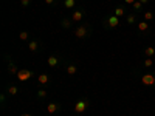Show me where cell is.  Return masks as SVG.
<instances>
[{"label": "cell", "mask_w": 155, "mask_h": 116, "mask_svg": "<svg viewBox=\"0 0 155 116\" xmlns=\"http://www.w3.org/2000/svg\"><path fill=\"white\" fill-rule=\"evenodd\" d=\"M140 81L143 85L149 87V88H155V71H147L140 76Z\"/></svg>", "instance_id": "cell-4"}, {"label": "cell", "mask_w": 155, "mask_h": 116, "mask_svg": "<svg viewBox=\"0 0 155 116\" xmlns=\"http://www.w3.org/2000/svg\"><path fill=\"white\" fill-rule=\"evenodd\" d=\"M143 19L146 20V22H152L153 19H155V14L152 11H144V14H143Z\"/></svg>", "instance_id": "cell-22"}, {"label": "cell", "mask_w": 155, "mask_h": 116, "mask_svg": "<svg viewBox=\"0 0 155 116\" xmlns=\"http://www.w3.org/2000/svg\"><path fill=\"white\" fill-rule=\"evenodd\" d=\"M120 23H121V19L116 17L115 14H112V12L102 19V27H104L106 30H116L120 27Z\"/></svg>", "instance_id": "cell-2"}, {"label": "cell", "mask_w": 155, "mask_h": 116, "mask_svg": "<svg viewBox=\"0 0 155 116\" xmlns=\"http://www.w3.org/2000/svg\"><path fill=\"white\" fill-rule=\"evenodd\" d=\"M140 2H141V3H143V5H147V3L150 2V0H140Z\"/></svg>", "instance_id": "cell-29"}, {"label": "cell", "mask_w": 155, "mask_h": 116, "mask_svg": "<svg viewBox=\"0 0 155 116\" xmlns=\"http://www.w3.org/2000/svg\"><path fill=\"white\" fill-rule=\"evenodd\" d=\"M153 65H155V57H153Z\"/></svg>", "instance_id": "cell-31"}, {"label": "cell", "mask_w": 155, "mask_h": 116, "mask_svg": "<svg viewBox=\"0 0 155 116\" xmlns=\"http://www.w3.org/2000/svg\"><path fill=\"white\" fill-rule=\"evenodd\" d=\"M137 34L140 37H147L150 34V25H149V22H146V20L138 22L137 23Z\"/></svg>", "instance_id": "cell-5"}, {"label": "cell", "mask_w": 155, "mask_h": 116, "mask_svg": "<svg viewBox=\"0 0 155 116\" xmlns=\"http://www.w3.org/2000/svg\"><path fill=\"white\" fill-rule=\"evenodd\" d=\"M42 50V42L34 39V40H30L28 42V51L30 53H39V51Z\"/></svg>", "instance_id": "cell-11"}, {"label": "cell", "mask_w": 155, "mask_h": 116, "mask_svg": "<svg viewBox=\"0 0 155 116\" xmlns=\"http://www.w3.org/2000/svg\"><path fill=\"white\" fill-rule=\"evenodd\" d=\"M141 67H143V68H152V67H155V65H153V59L144 57L143 62H141Z\"/></svg>", "instance_id": "cell-19"}, {"label": "cell", "mask_w": 155, "mask_h": 116, "mask_svg": "<svg viewBox=\"0 0 155 116\" xmlns=\"http://www.w3.org/2000/svg\"><path fill=\"white\" fill-rule=\"evenodd\" d=\"M84 17H85V9L84 8H78V9L73 11V14H71L70 19L73 20V23H81L84 20Z\"/></svg>", "instance_id": "cell-7"}, {"label": "cell", "mask_w": 155, "mask_h": 116, "mask_svg": "<svg viewBox=\"0 0 155 116\" xmlns=\"http://www.w3.org/2000/svg\"><path fill=\"white\" fill-rule=\"evenodd\" d=\"M135 2H137V0H124V3H126V5H130V6H132Z\"/></svg>", "instance_id": "cell-28"}, {"label": "cell", "mask_w": 155, "mask_h": 116, "mask_svg": "<svg viewBox=\"0 0 155 116\" xmlns=\"http://www.w3.org/2000/svg\"><path fill=\"white\" fill-rule=\"evenodd\" d=\"M132 8H134V12H137V14H138V12H141V11L144 9V5L141 3L140 0H137V2H135V3L132 5Z\"/></svg>", "instance_id": "cell-21"}, {"label": "cell", "mask_w": 155, "mask_h": 116, "mask_svg": "<svg viewBox=\"0 0 155 116\" xmlns=\"http://www.w3.org/2000/svg\"><path fill=\"white\" fill-rule=\"evenodd\" d=\"M74 33V37L76 39H88L90 36H92V25L87 23V22H81V23H78V27L73 30Z\"/></svg>", "instance_id": "cell-1"}, {"label": "cell", "mask_w": 155, "mask_h": 116, "mask_svg": "<svg viewBox=\"0 0 155 116\" xmlns=\"http://www.w3.org/2000/svg\"><path fill=\"white\" fill-rule=\"evenodd\" d=\"M71 25H73V20H71L70 17H64V19L61 20V27H62L64 30H71Z\"/></svg>", "instance_id": "cell-16"}, {"label": "cell", "mask_w": 155, "mask_h": 116, "mask_svg": "<svg viewBox=\"0 0 155 116\" xmlns=\"http://www.w3.org/2000/svg\"><path fill=\"white\" fill-rule=\"evenodd\" d=\"M65 71H67L68 76H74V74L78 73V67L74 65V63H68L67 68H65Z\"/></svg>", "instance_id": "cell-20"}, {"label": "cell", "mask_w": 155, "mask_h": 116, "mask_svg": "<svg viewBox=\"0 0 155 116\" xmlns=\"http://www.w3.org/2000/svg\"><path fill=\"white\" fill-rule=\"evenodd\" d=\"M5 63H6V70H8L9 74H17L20 71L19 67H17V63L12 60V57L9 54H5Z\"/></svg>", "instance_id": "cell-6"}, {"label": "cell", "mask_w": 155, "mask_h": 116, "mask_svg": "<svg viewBox=\"0 0 155 116\" xmlns=\"http://www.w3.org/2000/svg\"><path fill=\"white\" fill-rule=\"evenodd\" d=\"M64 6L68 9H73L76 6V0H64Z\"/></svg>", "instance_id": "cell-23"}, {"label": "cell", "mask_w": 155, "mask_h": 116, "mask_svg": "<svg viewBox=\"0 0 155 116\" xmlns=\"http://www.w3.org/2000/svg\"><path fill=\"white\" fill-rule=\"evenodd\" d=\"M28 37H30V33H28V31H20V33H19V39H20L22 42L28 40Z\"/></svg>", "instance_id": "cell-24"}, {"label": "cell", "mask_w": 155, "mask_h": 116, "mask_svg": "<svg viewBox=\"0 0 155 116\" xmlns=\"http://www.w3.org/2000/svg\"><path fill=\"white\" fill-rule=\"evenodd\" d=\"M6 95H9V96H17V95H19V87H16V85H8V87H6Z\"/></svg>", "instance_id": "cell-17"}, {"label": "cell", "mask_w": 155, "mask_h": 116, "mask_svg": "<svg viewBox=\"0 0 155 116\" xmlns=\"http://www.w3.org/2000/svg\"><path fill=\"white\" fill-rule=\"evenodd\" d=\"M20 116H31V114H30V113H22Z\"/></svg>", "instance_id": "cell-30"}, {"label": "cell", "mask_w": 155, "mask_h": 116, "mask_svg": "<svg viewBox=\"0 0 155 116\" xmlns=\"http://www.w3.org/2000/svg\"><path fill=\"white\" fill-rule=\"evenodd\" d=\"M61 63H62V59H61L59 56H56V54H51V56H48V59H47V65H48L50 68H58Z\"/></svg>", "instance_id": "cell-10"}, {"label": "cell", "mask_w": 155, "mask_h": 116, "mask_svg": "<svg viewBox=\"0 0 155 116\" xmlns=\"http://www.w3.org/2000/svg\"><path fill=\"white\" fill-rule=\"evenodd\" d=\"M90 107V99L88 98H81L79 101H76L74 102V105H73V110L76 114H82L84 111H87Z\"/></svg>", "instance_id": "cell-3"}, {"label": "cell", "mask_w": 155, "mask_h": 116, "mask_svg": "<svg viewBox=\"0 0 155 116\" xmlns=\"http://www.w3.org/2000/svg\"><path fill=\"white\" fill-rule=\"evenodd\" d=\"M141 54H143L144 57L153 59V57H155V48H153V47H144L143 50H141Z\"/></svg>", "instance_id": "cell-15"}, {"label": "cell", "mask_w": 155, "mask_h": 116, "mask_svg": "<svg viewBox=\"0 0 155 116\" xmlns=\"http://www.w3.org/2000/svg\"><path fill=\"white\" fill-rule=\"evenodd\" d=\"M33 76H34V71H30V70H20L16 74V77H17L20 82H27V81L33 79Z\"/></svg>", "instance_id": "cell-9"}, {"label": "cell", "mask_w": 155, "mask_h": 116, "mask_svg": "<svg viewBox=\"0 0 155 116\" xmlns=\"http://www.w3.org/2000/svg\"><path fill=\"white\" fill-rule=\"evenodd\" d=\"M112 14H115L116 17H126L129 12H127V8L124 6V5H118V6H115V9L112 11Z\"/></svg>", "instance_id": "cell-13"}, {"label": "cell", "mask_w": 155, "mask_h": 116, "mask_svg": "<svg viewBox=\"0 0 155 116\" xmlns=\"http://www.w3.org/2000/svg\"><path fill=\"white\" fill-rule=\"evenodd\" d=\"M61 108H62V105L59 104L58 101H51L50 104L47 105V113H48V114H54V113L61 111Z\"/></svg>", "instance_id": "cell-12"}, {"label": "cell", "mask_w": 155, "mask_h": 116, "mask_svg": "<svg viewBox=\"0 0 155 116\" xmlns=\"http://www.w3.org/2000/svg\"><path fill=\"white\" fill-rule=\"evenodd\" d=\"M126 23L129 25V27L137 25L138 23V14H137V12H129V14L126 16Z\"/></svg>", "instance_id": "cell-14"}, {"label": "cell", "mask_w": 155, "mask_h": 116, "mask_svg": "<svg viewBox=\"0 0 155 116\" xmlns=\"http://www.w3.org/2000/svg\"><path fill=\"white\" fill-rule=\"evenodd\" d=\"M0 104H2V107H5V104H6V95L5 93L0 95Z\"/></svg>", "instance_id": "cell-25"}, {"label": "cell", "mask_w": 155, "mask_h": 116, "mask_svg": "<svg viewBox=\"0 0 155 116\" xmlns=\"http://www.w3.org/2000/svg\"><path fill=\"white\" fill-rule=\"evenodd\" d=\"M50 82H51V77L48 73H41L37 76V85L41 88H47L50 85Z\"/></svg>", "instance_id": "cell-8"}, {"label": "cell", "mask_w": 155, "mask_h": 116, "mask_svg": "<svg viewBox=\"0 0 155 116\" xmlns=\"http://www.w3.org/2000/svg\"><path fill=\"white\" fill-rule=\"evenodd\" d=\"M48 96V92H47V88H39L37 90V93H36V98L39 99V101H44L45 98Z\"/></svg>", "instance_id": "cell-18"}, {"label": "cell", "mask_w": 155, "mask_h": 116, "mask_svg": "<svg viewBox=\"0 0 155 116\" xmlns=\"http://www.w3.org/2000/svg\"><path fill=\"white\" fill-rule=\"evenodd\" d=\"M20 5H22L23 8H28V6L31 5V0H20Z\"/></svg>", "instance_id": "cell-26"}, {"label": "cell", "mask_w": 155, "mask_h": 116, "mask_svg": "<svg viewBox=\"0 0 155 116\" xmlns=\"http://www.w3.org/2000/svg\"><path fill=\"white\" fill-rule=\"evenodd\" d=\"M44 2H45L48 6H53V5H56V0H44Z\"/></svg>", "instance_id": "cell-27"}]
</instances>
